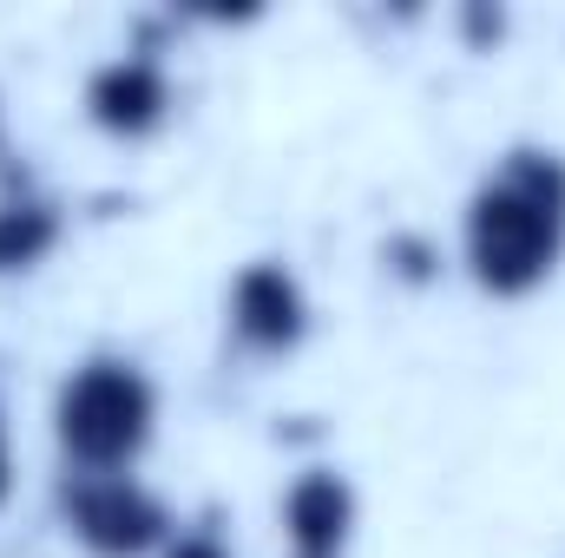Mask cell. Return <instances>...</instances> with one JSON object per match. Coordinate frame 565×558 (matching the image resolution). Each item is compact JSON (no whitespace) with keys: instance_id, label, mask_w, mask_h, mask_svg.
Wrapping results in <instances>:
<instances>
[{"instance_id":"obj_1","label":"cell","mask_w":565,"mask_h":558,"mask_svg":"<svg viewBox=\"0 0 565 558\" xmlns=\"http://www.w3.org/2000/svg\"><path fill=\"white\" fill-rule=\"evenodd\" d=\"M460 264L487 296H533L565 264V158L513 144L487 164L460 217Z\"/></svg>"},{"instance_id":"obj_8","label":"cell","mask_w":565,"mask_h":558,"mask_svg":"<svg viewBox=\"0 0 565 558\" xmlns=\"http://www.w3.org/2000/svg\"><path fill=\"white\" fill-rule=\"evenodd\" d=\"M158 558H237L224 546V533H211V526H191V533H171V546Z\"/></svg>"},{"instance_id":"obj_9","label":"cell","mask_w":565,"mask_h":558,"mask_svg":"<svg viewBox=\"0 0 565 558\" xmlns=\"http://www.w3.org/2000/svg\"><path fill=\"white\" fill-rule=\"evenodd\" d=\"M13 493V447H7V415H0V506Z\"/></svg>"},{"instance_id":"obj_5","label":"cell","mask_w":565,"mask_h":558,"mask_svg":"<svg viewBox=\"0 0 565 558\" xmlns=\"http://www.w3.org/2000/svg\"><path fill=\"white\" fill-rule=\"evenodd\" d=\"M86 119L113 139H151L171 119V73L151 53H113L86 79Z\"/></svg>"},{"instance_id":"obj_4","label":"cell","mask_w":565,"mask_h":558,"mask_svg":"<svg viewBox=\"0 0 565 558\" xmlns=\"http://www.w3.org/2000/svg\"><path fill=\"white\" fill-rule=\"evenodd\" d=\"M224 309H231V335L244 355H296L309 335V296H302L296 270L270 264V257L237 270Z\"/></svg>"},{"instance_id":"obj_3","label":"cell","mask_w":565,"mask_h":558,"mask_svg":"<svg viewBox=\"0 0 565 558\" xmlns=\"http://www.w3.org/2000/svg\"><path fill=\"white\" fill-rule=\"evenodd\" d=\"M60 519L93 558H151L171 546V513L139 473H66Z\"/></svg>"},{"instance_id":"obj_2","label":"cell","mask_w":565,"mask_h":558,"mask_svg":"<svg viewBox=\"0 0 565 558\" xmlns=\"http://www.w3.org/2000/svg\"><path fill=\"white\" fill-rule=\"evenodd\" d=\"M158 433V388L132 355H86L53 395L66 473H132Z\"/></svg>"},{"instance_id":"obj_6","label":"cell","mask_w":565,"mask_h":558,"mask_svg":"<svg viewBox=\"0 0 565 558\" xmlns=\"http://www.w3.org/2000/svg\"><path fill=\"white\" fill-rule=\"evenodd\" d=\"M355 546V486L335 466H309L282 493V552L289 558H349Z\"/></svg>"},{"instance_id":"obj_7","label":"cell","mask_w":565,"mask_h":558,"mask_svg":"<svg viewBox=\"0 0 565 558\" xmlns=\"http://www.w3.org/2000/svg\"><path fill=\"white\" fill-rule=\"evenodd\" d=\"M60 230H66L60 224V204H46L33 191L0 197V277H20V270L46 264L53 244H60Z\"/></svg>"}]
</instances>
